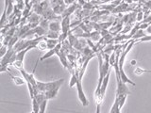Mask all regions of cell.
I'll return each instance as SVG.
<instances>
[{
  "instance_id": "1",
  "label": "cell",
  "mask_w": 151,
  "mask_h": 113,
  "mask_svg": "<svg viewBox=\"0 0 151 113\" xmlns=\"http://www.w3.org/2000/svg\"><path fill=\"white\" fill-rule=\"evenodd\" d=\"M134 44H135V40H131V41L129 42V44L126 47V49L122 51V53L120 55V58H119V62H118V65H119V71H120V79H121V81L126 83V84L129 83V84L132 85V86H135V83L133 81H131V80L129 78V77H127V75L125 74L123 67H124V61H125V59H126V56L130 51V49L132 48V46L134 45Z\"/></svg>"
},
{
  "instance_id": "2",
  "label": "cell",
  "mask_w": 151,
  "mask_h": 113,
  "mask_svg": "<svg viewBox=\"0 0 151 113\" xmlns=\"http://www.w3.org/2000/svg\"><path fill=\"white\" fill-rule=\"evenodd\" d=\"M64 79L60 78L56 80V81H51V82H41L37 81V89L40 92H45L47 91H52V89H56L60 88L61 85L63 84Z\"/></svg>"
},
{
  "instance_id": "3",
  "label": "cell",
  "mask_w": 151,
  "mask_h": 113,
  "mask_svg": "<svg viewBox=\"0 0 151 113\" xmlns=\"http://www.w3.org/2000/svg\"><path fill=\"white\" fill-rule=\"evenodd\" d=\"M76 87H77V89H78V99L79 101L81 102V104L84 106V107H87L89 105V101L85 95V93L83 92V88H82V84H81V79L78 78V81L76 85Z\"/></svg>"
},
{
  "instance_id": "4",
  "label": "cell",
  "mask_w": 151,
  "mask_h": 113,
  "mask_svg": "<svg viewBox=\"0 0 151 113\" xmlns=\"http://www.w3.org/2000/svg\"><path fill=\"white\" fill-rule=\"evenodd\" d=\"M129 91L127 88L126 83L122 82L121 80L117 82V91H116V97H121L123 95H129Z\"/></svg>"
},
{
  "instance_id": "5",
  "label": "cell",
  "mask_w": 151,
  "mask_h": 113,
  "mask_svg": "<svg viewBox=\"0 0 151 113\" xmlns=\"http://www.w3.org/2000/svg\"><path fill=\"white\" fill-rule=\"evenodd\" d=\"M70 18L69 16H65L63 17V21H61V31L63 33L61 34H63L64 36L68 37V32H69V29H70Z\"/></svg>"
},
{
  "instance_id": "6",
  "label": "cell",
  "mask_w": 151,
  "mask_h": 113,
  "mask_svg": "<svg viewBox=\"0 0 151 113\" xmlns=\"http://www.w3.org/2000/svg\"><path fill=\"white\" fill-rule=\"evenodd\" d=\"M111 71L110 70V72L108 73V74L104 78L103 82H102V86L100 89V92H101V98L104 99V96H105V93H106V89L108 87V83H109V80H110V75H111Z\"/></svg>"
},
{
  "instance_id": "7",
  "label": "cell",
  "mask_w": 151,
  "mask_h": 113,
  "mask_svg": "<svg viewBox=\"0 0 151 113\" xmlns=\"http://www.w3.org/2000/svg\"><path fill=\"white\" fill-rule=\"evenodd\" d=\"M58 56L60 60L61 64L64 68H68V58H67V54H65L63 51V49L60 50V52L58 54Z\"/></svg>"
},
{
  "instance_id": "8",
  "label": "cell",
  "mask_w": 151,
  "mask_h": 113,
  "mask_svg": "<svg viewBox=\"0 0 151 113\" xmlns=\"http://www.w3.org/2000/svg\"><path fill=\"white\" fill-rule=\"evenodd\" d=\"M45 41H46V44H47V48L49 50L50 49H53L55 47L58 45V44H60L59 40H53V39H47V38L45 37Z\"/></svg>"
},
{
  "instance_id": "9",
  "label": "cell",
  "mask_w": 151,
  "mask_h": 113,
  "mask_svg": "<svg viewBox=\"0 0 151 113\" xmlns=\"http://www.w3.org/2000/svg\"><path fill=\"white\" fill-rule=\"evenodd\" d=\"M58 92H59V89H52V91L45 92V98L47 99V100H49V99L56 98L57 95H58Z\"/></svg>"
},
{
  "instance_id": "10",
  "label": "cell",
  "mask_w": 151,
  "mask_h": 113,
  "mask_svg": "<svg viewBox=\"0 0 151 113\" xmlns=\"http://www.w3.org/2000/svg\"><path fill=\"white\" fill-rule=\"evenodd\" d=\"M61 27L60 26V23L59 22H50L49 24V30L50 31H55V32H59L60 31Z\"/></svg>"
},
{
  "instance_id": "11",
  "label": "cell",
  "mask_w": 151,
  "mask_h": 113,
  "mask_svg": "<svg viewBox=\"0 0 151 113\" xmlns=\"http://www.w3.org/2000/svg\"><path fill=\"white\" fill-rule=\"evenodd\" d=\"M9 75H11V77L12 78V81L15 83V85H17V86H21V85L27 83L26 79L25 78H21V77H14V75H12V74H9Z\"/></svg>"
},
{
  "instance_id": "12",
  "label": "cell",
  "mask_w": 151,
  "mask_h": 113,
  "mask_svg": "<svg viewBox=\"0 0 151 113\" xmlns=\"http://www.w3.org/2000/svg\"><path fill=\"white\" fill-rule=\"evenodd\" d=\"M78 81V74H76L75 72H72V77H71V80L69 82V87L70 88H73L75 85H77Z\"/></svg>"
},
{
  "instance_id": "13",
  "label": "cell",
  "mask_w": 151,
  "mask_h": 113,
  "mask_svg": "<svg viewBox=\"0 0 151 113\" xmlns=\"http://www.w3.org/2000/svg\"><path fill=\"white\" fill-rule=\"evenodd\" d=\"M60 33L59 32H55V31H49L47 32V34L45 35V38L47 39H53V40H59L60 37Z\"/></svg>"
},
{
  "instance_id": "14",
  "label": "cell",
  "mask_w": 151,
  "mask_h": 113,
  "mask_svg": "<svg viewBox=\"0 0 151 113\" xmlns=\"http://www.w3.org/2000/svg\"><path fill=\"white\" fill-rule=\"evenodd\" d=\"M32 111L34 113H39L40 112V105L39 103H38V101L36 100L35 98H32Z\"/></svg>"
},
{
  "instance_id": "15",
  "label": "cell",
  "mask_w": 151,
  "mask_h": 113,
  "mask_svg": "<svg viewBox=\"0 0 151 113\" xmlns=\"http://www.w3.org/2000/svg\"><path fill=\"white\" fill-rule=\"evenodd\" d=\"M76 8H77V5L74 4L73 6H71L68 9H66V11H64L65 12L63 14V17H65V16H69L71 13H73V12H74V11H76Z\"/></svg>"
},
{
  "instance_id": "16",
  "label": "cell",
  "mask_w": 151,
  "mask_h": 113,
  "mask_svg": "<svg viewBox=\"0 0 151 113\" xmlns=\"http://www.w3.org/2000/svg\"><path fill=\"white\" fill-rule=\"evenodd\" d=\"M145 35L144 34V29H138L136 31V33L133 35V40L135 39H142V38H144Z\"/></svg>"
},
{
  "instance_id": "17",
  "label": "cell",
  "mask_w": 151,
  "mask_h": 113,
  "mask_svg": "<svg viewBox=\"0 0 151 113\" xmlns=\"http://www.w3.org/2000/svg\"><path fill=\"white\" fill-rule=\"evenodd\" d=\"M7 19H8L7 9H4V11H3V14H2V17H1V22H0V26H1V28L4 27L5 22L7 21Z\"/></svg>"
},
{
  "instance_id": "18",
  "label": "cell",
  "mask_w": 151,
  "mask_h": 113,
  "mask_svg": "<svg viewBox=\"0 0 151 113\" xmlns=\"http://www.w3.org/2000/svg\"><path fill=\"white\" fill-rule=\"evenodd\" d=\"M39 19H40L39 15H37L36 13H33V14H31V16L29 18V22H30V24H38L39 23Z\"/></svg>"
},
{
  "instance_id": "19",
  "label": "cell",
  "mask_w": 151,
  "mask_h": 113,
  "mask_svg": "<svg viewBox=\"0 0 151 113\" xmlns=\"http://www.w3.org/2000/svg\"><path fill=\"white\" fill-rule=\"evenodd\" d=\"M49 24L50 23H48L47 19H42L40 23V26H42V28H45V30H47V29H49Z\"/></svg>"
},
{
  "instance_id": "20",
  "label": "cell",
  "mask_w": 151,
  "mask_h": 113,
  "mask_svg": "<svg viewBox=\"0 0 151 113\" xmlns=\"http://www.w3.org/2000/svg\"><path fill=\"white\" fill-rule=\"evenodd\" d=\"M47 99H45V101H42L40 104V112L39 113H45V109H46V106H47Z\"/></svg>"
},
{
  "instance_id": "21",
  "label": "cell",
  "mask_w": 151,
  "mask_h": 113,
  "mask_svg": "<svg viewBox=\"0 0 151 113\" xmlns=\"http://www.w3.org/2000/svg\"><path fill=\"white\" fill-rule=\"evenodd\" d=\"M37 47L39 48L40 50H45V49H48L47 48V44H46V41H45V39L41 41L39 44H37Z\"/></svg>"
},
{
  "instance_id": "22",
  "label": "cell",
  "mask_w": 151,
  "mask_h": 113,
  "mask_svg": "<svg viewBox=\"0 0 151 113\" xmlns=\"http://www.w3.org/2000/svg\"><path fill=\"white\" fill-rule=\"evenodd\" d=\"M127 95H123L121 97H116V98H118V102H119V107L120 108H122L123 107H124L125 102L127 100Z\"/></svg>"
},
{
  "instance_id": "23",
  "label": "cell",
  "mask_w": 151,
  "mask_h": 113,
  "mask_svg": "<svg viewBox=\"0 0 151 113\" xmlns=\"http://www.w3.org/2000/svg\"><path fill=\"white\" fill-rule=\"evenodd\" d=\"M115 61H116V53L113 51L112 53L111 54V56H110V64L111 66H113L115 63Z\"/></svg>"
},
{
  "instance_id": "24",
  "label": "cell",
  "mask_w": 151,
  "mask_h": 113,
  "mask_svg": "<svg viewBox=\"0 0 151 113\" xmlns=\"http://www.w3.org/2000/svg\"><path fill=\"white\" fill-rule=\"evenodd\" d=\"M12 65H13L15 68H17L18 70L23 69V61H21V60H15Z\"/></svg>"
},
{
  "instance_id": "25",
  "label": "cell",
  "mask_w": 151,
  "mask_h": 113,
  "mask_svg": "<svg viewBox=\"0 0 151 113\" xmlns=\"http://www.w3.org/2000/svg\"><path fill=\"white\" fill-rule=\"evenodd\" d=\"M93 54H94V53H93V51L89 48V47H86V48H84L83 49V55L84 56H92Z\"/></svg>"
},
{
  "instance_id": "26",
  "label": "cell",
  "mask_w": 151,
  "mask_h": 113,
  "mask_svg": "<svg viewBox=\"0 0 151 113\" xmlns=\"http://www.w3.org/2000/svg\"><path fill=\"white\" fill-rule=\"evenodd\" d=\"M144 69L143 68H140V67H137L135 70H134V74H137V75H141L142 74H144Z\"/></svg>"
},
{
  "instance_id": "27",
  "label": "cell",
  "mask_w": 151,
  "mask_h": 113,
  "mask_svg": "<svg viewBox=\"0 0 151 113\" xmlns=\"http://www.w3.org/2000/svg\"><path fill=\"white\" fill-rule=\"evenodd\" d=\"M148 26H149L148 23H145V24H143V25H141L139 26V28H140V29H145V28L148 27Z\"/></svg>"
},
{
  "instance_id": "28",
  "label": "cell",
  "mask_w": 151,
  "mask_h": 113,
  "mask_svg": "<svg viewBox=\"0 0 151 113\" xmlns=\"http://www.w3.org/2000/svg\"><path fill=\"white\" fill-rule=\"evenodd\" d=\"M100 107H101V104L100 103H98V104H96V113H101L100 112Z\"/></svg>"
},
{
  "instance_id": "29",
  "label": "cell",
  "mask_w": 151,
  "mask_h": 113,
  "mask_svg": "<svg viewBox=\"0 0 151 113\" xmlns=\"http://www.w3.org/2000/svg\"><path fill=\"white\" fill-rule=\"evenodd\" d=\"M142 19H143V12H139L138 15H137V20L138 21H141Z\"/></svg>"
},
{
  "instance_id": "30",
  "label": "cell",
  "mask_w": 151,
  "mask_h": 113,
  "mask_svg": "<svg viewBox=\"0 0 151 113\" xmlns=\"http://www.w3.org/2000/svg\"><path fill=\"white\" fill-rule=\"evenodd\" d=\"M74 0H64V3L65 4H70V3H73Z\"/></svg>"
},
{
  "instance_id": "31",
  "label": "cell",
  "mask_w": 151,
  "mask_h": 113,
  "mask_svg": "<svg viewBox=\"0 0 151 113\" xmlns=\"http://www.w3.org/2000/svg\"><path fill=\"white\" fill-rule=\"evenodd\" d=\"M146 31H147V32L149 33V34H151V25H149L148 27L146 28Z\"/></svg>"
},
{
  "instance_id": "32",
  "label": "cell",
  "mask_w": 151,
  "mask_h": 113,
  "mask_svg": "<svg viewBox=\"0 0 151 113\" xmlns=\"http://www.w3.org/2000/svg\"><path fill=\"white\" fill-rule=\"evenodd\" d=\"M144 72H145V73H148V74H151V70H145V69H144Z\"/></svg>"
},
{
  "instance_id": "33",
  "label": "cell",
  "mask_w": 151,
  "mask_h": 113,
  "mask_svg": "<svg viewBox=\"0 0 151 113\" xmlns=\"http://www.w3.org/2000/svg\"><path fill=\"white\" fill-rule=\"evenodd\" d=\"M30 113H34V112H33V111H31V112H30Z\"/></svg>"
}]
</instances>
